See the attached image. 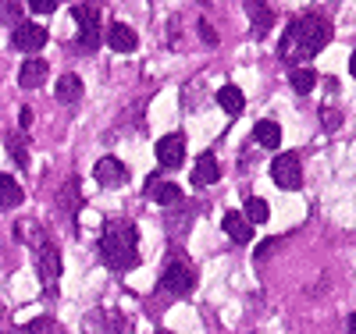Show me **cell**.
Here are the masks:
<instances>
[{"label": "cell", "instance_id": "obj_12", "mask_svg": "<svg viewBox=\"0 0 356 334\" xmlns=\"http://www.w3.org/2000/svg\"><path fill=\"white\" fill-rule=\"evenodd\" d=\"M47 72H50V65L43 57H29L25 65L18 68V85L22 89H40L47 82Z\"/></svg>", "mask_w": 356, "mask_h": 334}, {"label": "cell", "instance_id": "obj_3", "mask_svg": "<svg viewBox=\"0 0 356 334\" xmlns=\"http://www.w3.org/2000/svg\"><path fill=\"white\" fill-rule=\"evenodd\" d=\"M196 288V267L186 253H171L164 260V270H161V292L175 295V299H186L193 295Z\"/></svg>", "mask_w": 356, "mask_h": 334}, {"label": "cell", "instance_id": "obj_23", "mask_svg": "<svg viewBox=\"0 0 356 334\" xmlns=\"http://www.w3.org/2000/svg\"><path fill=\"white\" fill-rule=\"evenodd\" d=\"M243 217L250 221V224H267L271 221V206H267V199H246V210H243Z\"/></svg>", "mask_w": 356, "mask_h": 334}, {"label": "cell", "instance_id": "obj_10", "mask_svg": "<svg viewBox=\"0 0 356 334\" xmlns=\"http://www.w3.org/2000/svg\"><path fill=\"white\" fill-rule=\"evenodd\" d=\"M36 270H40V281L47 292L57 288V278H61V253H57L54 242H47V246L40 249V260H36Z\"/></svg>", "mask_w": 356, "mask_h": 334}, {"label": "cell", "instance_id": "obj_29", "mask_svg": "<svg viewBox=\"0 0 356 334\" xmlns=\"http://www.w3.org/2000/svg\"><path fill=\"white\" fill-rule=\"evenodd\" d=\"M324 121H328L332 128H339V121H342V117H339V110H324Z\"/></svg>", "mask_w": 356, "mask_h": 334}, {"label": "cell", "instance_id": "obj_30", "mask_svg": "<svg viewBox=\"0 0 356 334\" xmlns=\"http://www.w3.org/2000/svg\"><path fill=\"white\" fill-rule=\"evenodd\" d=\"M29 125H33V110H29V107H25V110H22V132H25Z\"/></svg>", "mask_w": 356, "mask_h": 334}, {"label": "cell", "instance_id": "obj_31", "mask_svg": "<svg viewBox=\"0 0 356 334\" xmlns=\"http://www.w3.org/2000/svg\"><path fill=\"white\" fill-rule=\"evenodd\" d=\"M161 334H168V331H161Z\"/></svg>", "mask_w": 356, "mask_h": 334}, {"label": "cell", "instance_id": "obj_8", "mask_svg": "<svg viewBox=\"0 0 356 334\" xmlns=\"http://www.w3.org/2000/svg\"><path fill=\"white\" fill-rule=\"evenodd\" d=\"M186 160V135L182 132H171L157 139V164L161 167H182Z\"/></svg>", "mask_w": 356, "mask_h": 334}, {"label": "cell", "instance_id": "obj_9", "mask_svg": "<svg viewBox=\"0 0 356 334\" xmlns=\"http://www.w3.org/2000/svg\"><path fill=\"white\" fill-rule=\"evenodd\" d=\"M143 196L150 203H161V206H171V203H182V189L175 185V181L161 178V174H150L143 185Z\"/></svg>", "mask_w": 356, "mask_h": 334}, {"label": "cell", "instance_id": "obj_11", "mask_svg": "<svg viewBox=\"0 0 356 334\" xmlns=\"http://www.w3.org/2000/svg\"><path fill=\"white\" fill-rule=\"evenodd\" d=\"M86 334H125V317L111 313V310H93L82 320Z\"/></svg>", "mask_w": 356, "mask_h": 334}, {"label": "cell", "instance_id": "obj_19", "mask_svg": "<svg viewBox=\"0 0 356 334\" xmlns=\"http://www.w3.org/2000/svg\"><path fill=\"white\" fill-rule=\"evenodd\" d=\"M15 235H18V242H25V246H33V249H43L47 246V231L36 221H18Z\"/></svg>", "mask_w": 356, "mask_h": 334}, {"label": "cell", "instance_id": "obj_22", "mask_svg": "<svg viewBox=\"0 0 356 334\" xmlns=\"http://www.w3.org/2000/svg\"><path fill=\"white\" fill-rule=\"evenodd\" d=\"M289 82H292V89L300 97H307V93H314V85H317V72L314 68H292L289 72Z\"/></svg>", "mask_w": 356, "mask_h": 334}, {"label": "cell", "instance_id": "obj_15", "mask_svg": "<svg viewBox=\"0 0 356 334\" xmlns=\"http://www.w3.org/2000/svg\"><path fill=\"white\" fill-rule=\"evenodd\" d=\"M221 228H225V235L235 238V242H253V224L243 217V210H232V214H225Z\"/></svg>", "mask_w": 356, "mask_h": 334}, {"label": "cell", "instance_id": "obj_25", "mask_svg": "<svg viewBox=\"0 0 356 334\" xmlns=\"http://www.w3.org/2000/svg\"><path fill=\"white\" fill-rule=\"evenodd\" d=\"M50 320H33V324H22V327H11V331H0V334H50Z\"/></svg>", "mask_w": 356, "mask_h": 334}, {"label": "cell", "instance_id": "obj_16", "mask_svg": "<svg viewBox=\"0 0 356 334\" xmlns=\"http://www.w3.org/2000/svg\"><path fill=\"white\" fill-rule=\"evenodd\" d=\"M57 100H61L65 107H75L79 100H82V78L79 75H72V72H65L61 78H57Z\"/></svg>", "mask_w": 356, "mask_h": 334}, {"label": "cell", "instance_id": "obj_18", "mask_svg": "<svg viewBox=\"0 0 356 334\" xmlns=\"http://www.w3.org/2000/svg\"><path fill=\"white\" fill-rule=\"evenodd\" d=\"M253 139L264 149H278L282 146V128L275 125V121H257V125H253Z\"/></svg>", "mask_w": 356, "mask_h": 334}, {"label": "cell", "instance_id": "obj_14", "mask_svg": "<svg viewBox=\"0 0 356 334\" xmlns=\"http://www.w3.org/2000/svg\"><path fill=\"white\" fill-rule=\"evenodd\" d=\"M218 178H221L218 157H214V153H203V157L196 160V167H193V185H196V189H207V185H214Z\"/></svg>", "mask_w": 356, "mask_h": 334}, {"label": "cell", "instance_id": "obj_27", "mask_svg": "<svg viewBox=\"0 0 356 334\" xmlns=\"http://www.w3.org/2000/svg\"><path fill=\"white\" fill-rule=\"evenodd\" d=\"M18 11H22V4H0V18L11 25H18Z\"/></svg>", "mask_w": 356, "mask_h": 334}, {"label": "cell", "instance_id": "obj_28", "mask_svg": "<svg viewBox=\"0 0 356 334\" xmlns=\"http://www.w3.org/2000/svg\"><path fill=\"white\" fill-rule=\"evenodd\" d=\"M200 36H203V43H207V47H218V33H214V28L207 25V22H200Z\"/></svg>", "mask_w": 356, "mask_h": 334}, {"label": "cell", "instance_id": "obj_13", "mask_svg": "<svg viewBox=\"0 0 356 334\" xmlns=\"http://www.w3.org/2000/svg\"><path fill=\"white\" fill-rule=\"evenodd\" d=\"M107 47L118 50V53H132V50L139 47L136 28H129V25H122V22H111V28H107Z\"/></svg>", "mask_w": 356, "mask_h": 334}, {"label": "cell", "instance_id": "obj_1", "mask_svg": "<svg viewBox=\"0 0 356 334\" xmlns=\"http://www.w3.org/2000/svg\"><path fill=\"white\" fill-rule=\"evenodd\" d=\"M332 43V22L324 18V15H300V18H292L289 28H285V36L278 43V57L285 60V65H300L307 68V60L317 57L324 47Z\"/></svg>", "mask_w": 356, "mask_h": 334}, {"label": "cell", "instance_id": "obj_17", "mask_svg": "<svg viewBox=\"0 0 356 334\" xmlns=\"http://www.w3.org/2000/svg\"><path fill=\"white\" fill-rule=\"evenodd\" d=\"M218 103H221V110L232 114V117H239V114L246 110V97H243L239 85H221V89H218Z\"/></svg>", "mask_w": 356, "mask_h": 334}, {"label": "cell", "instance_id": "obj_26", "mask_svg": "<svg viewBox=\"0 0 356 334\" xmlns=\"http://www.w3.org/2000/svg\"><path fill=\"white\" fill-rule=\"evenodd\" d=\"M57 8H61V0H33L29 4V11H36V15H54Z\"/></svg>", "mask_w": 356, "mask_h": 334}, {"label": "cell", "instance_id": "obj_2", "mask_svg": "<svg viewBox=\"0 0 356 334\" xmlns=\"http://www.w3.org/2000/svg\"><path fill=\"white\" fill-rule=\"evenodd\" d=\"M97 253L114 274H125V270L139 267V231H136V224L129 217H111L100 231Z\"/></svg>", "mask_w": 356, "mask_h": 334}, {"label": "cell", "instance_id": "obj_5", "mask_svg": "<svg viewBox=\"0 0 356 334\" xmlns=\"http://www.w3.org/2000/svg\"><path fill=\"white\" fill-rule=\"evenodd\" d=\"M271 178H275V185H278L282 192H300V189H303V164H300V157H296V153L275 157Z\"/></svg>", "mask_w": 356, "mask_h": 334}, {"label": "cell", "instance_id": "obj_24", "mask_svg": "<svg viewBox=\"0 0 356 334\" xmlns=\"http://www.w3.org/2000/svg\"><path fill=\"white\" fill-rule=\"evenodd\" d=\"M25 135H29V132L18 128V132L8 139V149H11V157H15L18 167H29V142H25Z\"/></svg>", "mask_w": 356, "mask_h": 334}, {"label": "cell", "instance_id": "obj_4", "mask_svg": "<svg viewBox=\"0 0 356 334\" xmlns=\"http://www.w3.org/2000/svg\"><path fill=\"white\" fill-rule=\"evenodd\" d=\"M72 18H75V25H79V50H97L100 43H104V36H100V22H104V15L93 8V4H75L72 8Z\"/></svg>", "mask_w": 356, "mask_h": 334}, {"label": "cell", "instance_id": "obj_21", "mask_svg": "<svg viewBox=\"0 0 356 334\" xmlns=\"http://www.w3.org/2000/svg\"><path fill=\"white\" fill-rule=\"evenodd\" d=\"M22 199H25V192H22L18 181L11 174H0V206L15 210V206H22Z\"/></svg>", "mask_w": 356, "mask_h": 334}, {"label": "cell", "instance_id": "obj_6", "mask_svg": "<svg viewBox=\"0 0 356 334\" xmlns=\"http://www.w3.org/2000/svg\"><path fill=\"white\" fill-rule=\"evenodd\" d=\"M47 28L43 25H36V22H18L15 25V33H11V47L15 50H22V53H40L43 47H47Z\"/></svg>", "mask_w": 356, "mask_h": 334}, {"label": "cell", "instance_id": "obj_7", "mask_svg": "<svg viewBox=\"0 0 356 334\" xmlns=\"http://www.w3.org/2000/svg\"><path fill=\"white\" fill-rule=\"evenodd\" d=\"M93 178H97V185H104V189H122L129 181V167L118 157H100L97 167H93Z\"/></svg>", "mask_w": 356, "mask_h": 334}, {"label": "cell", "instance_id": "obj_20", "mask_svg": "<svg viewBox=\"0 0 356 334\" xmlns=\"http://www.w3.org/2000/svg\"><path fill=\"white\" fill-rule=\"evenodd\" d=\"M246 11H250V22H253V36L257 40L267 36V28L275 25V11L267 8V4H246Z\"/></svg>", "mask_w": 356, "mask_h": 334}]
</instances>
